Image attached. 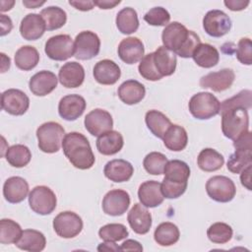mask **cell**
<instances>
[{"mask_svg":"<svg viewBox=\"0 0 252 252\" xmlns=\"http://www.w3.org/2000/svg\"><path fill=\"white\" fill-rule=\"evenodd\" d=\"M120 0H97L94 1V4L96 5L100 9H112L116 5L120 4Z\"/></svg>","mask_w":252,"mask_h":252,"instance_id":"55","label":"cell"},{"mask_svg":"<svg viewBox=\"0 0 252 252\" xmlns=\"http://www.w3.org/2000/svg\"><path fill=\"white\" fill-rule=\"evenodd\" d=\"M190 113L197 119H210L220 113V102L211 93L201 92L194 94L188 103Z\"/></svg>","mask_w":252,"mask_h":252,"instance_id":"5","label":"cell"},{"mask_svg":"<svg viewBox=\"0 0 252 252\" xmlns=\"http://www.w3.org/2000/svg\"><path fill=\"white\" fill-rule=\"evenodd\" d=\"M130 196L121 189H114L108 191L102 199L103 212L112 217L122 216L129 208Z\"/></svg>","mask_w":252,"mask_h":252,"instance_id":"14","label":"cell"},{"mask_svg":"<svg viewBox=\"0 0 252 252\" xmlns=\"http://www.w3.org/2000/svg\"><path fill=\"white\" fill-rule=\"evenodd\" d=\"M62 149L68 160L79 169H89L95 161L94 155L87 137L79 132L65 134Z\"/></svg>","mask_w":252,"mask_h":252,"instance_id":"2","label":"cell"},{"mask_svg":"<svg viewBox=\"0 0 252 252\" xmlns=\"http://www.w3.org/2000/svg\"><path fill=\"white\" fill-rule=\"evenodd\" d=\"M117 94L122 102L133 105L139 103L144 98L146 89L142 83L136 80H127L119 86Z\"/></svg>","mask_w":252,"mask_h":252,"instance_id":"26","label":"cell"},{"mask_svg":"<svg viewBox=\"0 0 252 252\" xmlns=\"http://www.w3.org/2000/svg\"><path fill=\"white\" fill-rule=\"evenodd\" d=\"M144 20L151 26L163 27L168 25L170 14L163 7H154L145 14Z\"/></svg>","mask_w":252,"mask_h":252,"instance_id":"47","label":"cell"},{"mask_svg":"<svg viewBox=\"0 0 252 252\" xmlns=\"http://www.w3.org/2000/svg\"><path fill=\"white\" fill-rule=\"evenodd\" d=\"M138 70L140 75L149 81H158L162 77L157 71L155 64H154V52H151L145 55L138 66Z\"/></svg>","mask_w":252,"mask_h":252,"instance_id":"46","label":"cell"},{"mask_svg":"<svg viewBox=\"0 0 252 252\" xmlns=\"http://www.w3.org/2000/svg\"><path fill=\"white\" fill-rule=\"evenodd\" d=\"M252 106V92L250 90H242L232 97L223 100L220 103V110L227 109L230 107H242L250 109Z\"/></svg>","mask_w":252,"mask_h":252,"instance_id":"45","label":"cell"},{"mask_svg":"<svg viewBox=\"0 0 252 252\" xmlns=\"http://www.w3.org/2000/svg\"><path fill=\"white\" fill-rule=\"evenodd\" d=\"M129 232L122 223H108L101 226L98 230V236L104 241L116 242L128 236Z\"/></svg>","mask_w":252,"mask_h":252,"instance_id":"44","label":"cell"},{"mask_svg":"<svg viewBox=\"0 0 252 252\" xmlns=\"http://www.w3.org/2000/svg\"><path fill=\"white\" fill-rule=\"evenodd\" d=\"M124 145L122 135L118 131H108L100 136L96 140L97 151L104 156H112L121 151Z\"/></svg>","mask_w":252,"mask_h":252,"instance_id":"28","label":"cell"},{"mask_svg":"<svg viewBox=\"0 0 252 252\" xmlns=\"http://www.w3.org/2000/svg\"><path fill=\"white\" fill-rule=\"evenodd\" d=\"M53 228L58 236L62 238H73L82 231L83 220L74 212H61L53 220Z\"/></svg>","mask_w":252,"mask_h":252,"instance_id":"9","label":"cell"},{"mask_svg":"<svg viewBox=\"0 0 252 252\" xmlns=\"http://www.w3.org/2000/svg\"><path fill=\"white\" fill-rule=\"evenodd\" d=\"M29 106L30 98L21 90L9 89L1 94V107L11 115H23L27 112Z\"/></svg>","mask_w":252,"mask_h":252,"instance_id":"12","label":"cell"},{"mask_svg":"<svg viewBox=\"0 0 252 252\" xmlns=\"http://www.w3.org/2000/svg\"><path fill=\"white\" fill-rule=\"evenodd\" d=\"M145 121L147 127L152 132V134H154L156 137L159 139L163 138L166 130L171 125L169 118L162 112L156 109L149 110L146 113Z\"/></svg>","mask_w":252,"mask_h":252,"instance_id":"33","label":"cell"},{"mask_svg":"<svg viewBox=\"0 0 252 252\" xmlns=\"http://www.w3.org/2000/svg\"><path fill=\"white\" fill-rule=\"evenodd\" d=\"M69 4L80 11H90L94 7V1H69Z\"/></svg>","mask_w":252,"mask_h":252,"instance_id":"54","label":"cell"},{"mask_svg":"<svg viewBox=\"0 0 252 252\" xmlns=\"http://www.w3.org/2000/svg\"><path fill=\"white\" fill-rule=\"evenodd\" d=\"M100 49V39L96 33L84 31L76 35L74 41V56L80 60H90L95 57Z\"/></svg>","mask_w":252,"mask_h":252,"instance_id":"8","label":"cell"},{"mask_svg":"<svg viewBox=\"0 0 252 252\" xmlns=\"http://www.w3.org/2000/svg\"><path fill=\"white\" fill-rule=\"evenodd\" d=\"M84 124L91 135L98 137L101 134L112 130L113 120L108 111L101 108H95L86 115Z\"/></svg>","mask_w":252,"mask_h":252,"instance_id":"13","label":"cell"},{"mask_svg":"<svg viewBox=\"0 0 252 252\" xmlns=\"http://www.w3.org/2000/svg\"><path fill=\"white\" fill-rule=\"evenodd\" d=\"M23 234V230L18 222L10 219L0 220V243L16 244Z\"/></svg>","mask_w":252,"mask_h":252,"instance_id":"41","label":"cell"},{"mask_svg":"<svg viewBox=\"0 0 252 252\" xmlns=\"http://www.w3.org/2000/svg\"><path fill=\"white\" fill-rule=\"evenodd\" d=\"M235 74L231 69L224 68L217 72H211L200 79V86L204 89H211L214 92H223L231 87Z\"/></svg>","mask_w":252,"mask_h":252,"instance_id":"15","label":"cell"},{"mask_svg":"<svg viewBox=\"0 0 252 252\" xmlns=\"http://www.w3.org/2000/svg\"><path fill=\"white\" fill-rule=\"evenodd\" d=\"M65 136L64 128L57 122L49 121L41 124L36 130L38 148L46 154L57 153Z\"/></svg>","mask_w":252,"mask_h":252,"instance_id":"4","label":"cell"},{"mask_svg":"<svg viewBox=\"0 0 252 252\" xmlns=\"http://www.w3.org/2000/svg\"><path fill=\"white\" fill-rule=\"evenodd\" d=\"M97 251H121L120 247L115 244V242L104 241L97 246Z\"/></svg>","mask_w":252,"mask_h":252,"instance_id":"56","label":"cell"},{"mask_svg":"<svg viewBox=\"0 0 252 252\" xmlns=\"http://www.w3.org/2000/svg\"><path fill=\"white\" fill-rule=\"evenodd\" d=\"M203 28L209 35L221 37L230 31L231 20L223 11L211 10L204 16Z\"/></svg>","mask_w":252,"mask_h":252,"instance_id":"11","label":"cell"},{"mask_svg":"<svg viewBox=\"0 0 252 252\" xmlns=\"http://www.w3.org/2000/svg\"><path fill=\"white\" fill-rule=\"evenodd\" d=\"M5 158L10 165L20 168L26 166L31 161L32 153L27 146L16 144L7 149Z\"/></svg>","mask_w":252,"mask_h":252,"instance_id":"38","label":"cell"},{"mask_svg":"<svg viewBox=\"0 0 252 252\" xmlns=\"http://www.w3.org/2000/svg\"><path fill=\"white\" fill-rule=\"evenodd\" d=\"M57 83L58 79L53 72L42 70L30 79L29 87L34 95L44 96L56 89Z\"/></svg>","mask_w":252,"mask_h":252,"instance_id":"18","label":"cell"},{"mask_svg":"<svg viewBox=\"0 0 252 252\" xmlns=\"http://www.w3.org/2000/svg\"><path fill=\"white\" fill-rule=\"evenodd\" d=\"M251 169H252V164L248 165L247 167H245L240 173V181L241 184L247 189V190H251Z\"/></svg>","mask_w":252,"mask_h":252,"instance_id":"51","label":"cell"},{"mask_svg":"<svg viewBox=\"0 0 252 252\" xmlns=\"http://www.w3.org/2000/svg\"><path fill=\"white\" fill-rule=\"evenodd\" d=\"M162 44L165 48L182 58H190L201 43L199 35L193 31L187 30L178 22H172L165 26L161 33Z\"/></svg>","mask_w":252,"mask_h":252,"instance_id":"1","label":"cell"},{"mask_svg":"<svg viewBox=\"0 0 252 252\" xmlns=\"http://www.w3.org/2000/svg\"><path fill=\"white\" fill-rule=\"evenodd\" d=\"M166 162L167 158L163 154L158 152H152L145 157L143 165L148 173L152 175H160L163 173Z\"/></svg>","mask_w":252,"mask_h":252,"instance_id":"43","label":"cell"},{"mask_svg":"<svg viewBox=\"0 0 252 252\" xmlns=\"http://www.w3.org/2000/svg\"><path fill=\"white\" fill-rule=\"evenodd\" d=\"M206 191L212 200L220 203H227L234 198L236 187L230 178L224 175H216L207 181Z\"/></svg>","mask_w":252,"mask_h":252,"instance_id":"7","label":"cell"},{"mask_svg":"<svg viewBox=\"0 0 252 252\" xmlns=\"http://www.w3.org/2000/svg\"><path fill=\"white\" fill-rule=\"evenodd\" d=\"M46 30L45 22L40 14H28L20 25V33L24 39L36 40L41 37Z\"/></svg>","mask_w":252,"mask_h":252,"instance_id":"22","label":"cell"},{"mask_svg":"<svg viewBox=\"0 0 252 252\" xmlns=\"http://www.w3.org/2000/svg\"><path fill=\"white\" fill-rule=\"evenodd\" d=\"M120 250L121 251H143V246L140 244V242L136 240L127 239L121 244Z\"/></svg>","mask_w":252,"mask_h":252,"instance_id":"53","label":"cell"},{"mask_svg":"<svg viewBox=\"0 0 252 252\" xmlns=\"http://www.w3.org/2000/svg\"><path fill=\"white\" fill-rule=\"evenodd\" d=\"M1 12H6V11H9L12 9V7L14 6L15 4V1H1Z\"/></svg>","mask_w":252,"mask_h":252,"instance_id":"59","label":"cell"},{"mask_svg":"<svg viewBox=\"0 0 252 252\" xmlns=\"http://www.w3.org/2000/svg\"><path fill=\"white\" fill-rule=\"evenodd\" d=\"M45 1H23V5L27 8H32L35 9L41 5H43Z\"/></svg>","mask_w":252,"mask_h":252,"instance_id":"58","label":"cell"},{"mask_svg":"<svg viewBox=\"0 0 252 252\" xmlns=\"http://www.w3.org/2000/svg\"><path fill=\"white\" fill-rule=\"evenodd\" d=\"M192 58L195 63L202 68H212L220 61L218 49L209 43H200L195 48Z\"/></svg>","mask_w":252,"mask_h":252,"instance_id":"30","label":"cell"},{"mask_svg":"<svg viewBox=\"0 0 252 252\" xmlns=\"http://www.w3.org/2000/svg\"><path fill=\"white\" fill-rule=\"evenodd\" d=\"M138 198L146 208H156L163 202V195L160 190V183L156 180L143 182L138 189Z\"/></svg>","mask_w":252,"mask_h":252,"instance_id":"23","label":"cell"},{"mask_svg":"<svg viewBox=\"0 0 252 252\" xmlns=\"http://www.w3.org/2000/svg\"><path fill=\"white\" fill-rule=\"evenodd\" d=\"M176 63V55L163 45L154 52V64L161 77L172 75L175 72Z\"/></svg>","mask_w":252,"mask_h":252,"instance_id":"27","label":"cell"},{"mask_svg":"<svg viewBox=\"0 0 252 252\" xmlns=\"http://www.w3.org/2000/svg\"><path fill=\"white\" fill-rule=\"evenodd\" d=\"M233 231L230 225L225 222H215L207 230V236L213 243L224 244L232 237Z\"/></svg>","mask_w":252,"mask_h":252,"instance_id":"42","label":"cell"},{"mask_svg":"<svg viewBox=\"0 0 252 252\" xmlns=\"http://www.w3.org/2000/svg\"><path fill=\"white\" fill-rule=\"evenodd\" d=\"M86 106L87 102L83 96L75 94H67L58 103V113L63 119L74 121L84 113Z\"/></svg>","mask_w":252,"mask_h":252,"instance_id":"16","label":"cell"},{"mask_svg":"<svg viewBox=\"0 0 252 252\" xmlns=\"http://www.w3.org/2000/svg\"><path fill=\"white\" fill-rule=\"evenodd\" d=\"M236 58L244 65L252 64V42L248 37L239 39L236 48Z\"/></svg>","mask_w":252,"mask_h":252,"instance_id":"49","label":"cell"},{"mask_svg":"<svg viewBox=\"0 0 252 252\" xmlns=\"http://www.w3.org/2000/svg\"><path fill=\"white\" fill-rule=\"evenodd\" d=\"M40 16L45 22L47 31H54L62 28L67 21L66 12L57 6H49L40 12Z\"/></svg>","mask_w":252,"mask_h":252,"instance_id":"39","label":"cell"},{"mask_svg":"<svg viewBox=\"0 0 252 252\" xmlns=\"http://www.w3.org/2000/svg\"><path fill=\"white\" fill-rule=\"evenodd\" d=\"M103 173L109 180L120 183L128 181L132 177L134 173V167L129 161L125 159H112L105 164Z\"/></svg>","mask_w":252,"mask_h":252,"instance_id":"25","label":"cell"},{"mask_svg":"<svg viewBox=\"0 0 252 252\" xmlns=\"http://www.w3.org/2000/svg\"><path fill=\"white\" fill-rule=\"evenodd\" d=\"M46 239L42 232L35 229H25L16 246L30 252H39L45 248Z\"/></svg>","mask_w":252,"mask_h":252,"instance_id":"31","label":"cell"},{"mask_svg":"<svg viewBox=\"0 0 252 252\" xmlns=\"http://www.w3.org/2000/svg\"><path fill=\"white\" fill-rule=\"evenodd\" d=\"M180 232L178 227L170 222L164 221L159 223L154 233L155 241L160 246H170L179 240Z\"/></svg>","mask_w":252,"mask_h":252,"instance_id":"36","label":"cell"},{"mask_svg":"<svg viewBox=\"0 0 252 252\" xmlns=\"http://www.w3.org/2000/svg\"><path fill=\"white\" fill-rule=\"evenodd\" d=\"M58 80L60 84L67 89L78 88L85 80L84 67L76 61L67 62L60 68Z\"/></svg>","mask_w":252,"mask_h":252,"instance_id":"20","label":"cell"},{"mask_svg":"<svg viewBox=\"0 0 252 252\" xmlns=\"http://www.w3.org/2000/svg\"><path fill=\"white\" fill-rule=\"evenodd\" d=\"M94 80L101 85H114L121 76L119 66L112 60L103 59L94 67Z\"/></svg>","mask_w":252,"mask_h":252,"instance_id":"24","label":"cell"},{"mask_svg":"<svg viewBox=\"0 0 252 252\" xmlns=\"http://www.w3.org/2000/svg\"><path fill=\"white\" fill-rule=\"evenodd\" d=\"M115 22L118 31L123 34L133 33L139 28L138 14L131 7H126L120 10L117 13Z\"/></svg>","mask_w":252,"mask_h":252,"instance_id":"37","label":"cell"},{"mask_svg":"<svg viewBox=\"0 0 252 252\" xmlns=\"http://www.w3.org/2000/svg\"><path fill=\"white\" fill-rule=\"evenodd\" d=\"M15 64L23 71L33 69L39 62V53L37 49L32 45H24L15 53Z\"/></svg>","mask_w":252,"mask_h":252,"instance_id":"35","label":"cell"},{"mask_svg":"<svg viewBox=\"0 0 252 252\" xmlns=\"http://www.w3.org/2000/svg\"><path fill=\"white\" fill-rule=\"evenodd\" d=\"M249 0H225L223 4L231 11H241L244 10L248 5Z\"/></svg>","mask_w":252,"mask_h":252,"instance_id":"50","label":"cell"},{"mask_svg":"<svg viewBox=\"0 0 252 252\" xmlns=\"http://www.w3.org/2000/svg\"><path fill=\"white\" fill-rule=\"evenodd\" d=\"M197 163L203 171L213 172L222 167L224 158L218 151L212 148H206L200 152L197 158Z\"/></svg>","mask_w":252,"mask_h":252,"instance_id":"32","label":"cell"},{"mask_svg":"<svg viewBox=\"0 0 252 252\" xmlns=\"http://www.w3.org/2000/svg\"><path fill=\"white\" fill-rule=\"evenodd\" d=\"M29 194V184L21 176L9 177L3 185V196L11 204L23 202Z\"/></svg>","mask_w":252,"mask_h":252,"instance_id":"21","label":"cell"},{"mask_svg":"<svg viewBox=\"0 0 252 252\" xmlns=\"http://www.w3.org/2000/svg\"><path fill=\"white\" fill-rule=\"evenodd\" d=\"M188 182L178 183V182H171L163 178L162 182L160 183V190L164 198L167 199H176L179 198L187 189Z\"/></svg>","mask_w":252,"mask_h":252,"instance_id":"48","label":"cell"},{"mask_svg":"<svg viewBox=\"0 0 252 252\" xmlns=\"http://www.w3.org/2000/svg\"><path fill=\"white\" fill-rule=\"evenodd\" d=\"M119 58L127 64H135L144 57L145 47L141 39L129 36L122 39L117 48Z\"/></svg>","mask_w":252,"mask_h":252,"instance_id":"17","label":"cell"},{"mask_svg":"<svg viewBox=\"0 0 252 252\" xmlns=\"http://www.w3.org/2000/svg\"><path fill=\"white\" fill-rule=\"evenodd\" d=\"M44 52L55 61H63L74 56V42L69 34L51 36L45 42Z\"/></svg>","mask_w":252,"mask_h":252,"instance_id":"10","label":"cell"},{"mask_svg":"<svg viewBox=\"0 0 252 252\" xmlns=\"http://www.w3.org/2000/svg\"><path fill=\"white\" fill-rule=\"evenodd\" d=\"M164 146L173 152L184 150L188 143V135L186 130L177 124H171L166 130L163 138Z\"/></svg>","mask_w":252,"mask_h":252,"instance_id":"29","label":"cell"},{"mask_svg":"<svg viewBox=\"0 0 252 252\" xmlns=\"http://www.w3.org/2000/svg\"><path fill=\"white\" fill-rule=\"evenodd\" d=\"M164 179L171 182L184 183L188 182V178L190 176V167L189 165L179 159H171L167 160L164 170Z\"/></svg>","mask_w":252,"mask_h":252,"instance_id":"34","label":"cell"},{"mask_svg":"<svg viewBox=\"0 0 252 252\" xmlns=\"http://www.w3.org/2000/svg\"><path fill=\"white\" fill-rule=\"evenodd\" d=\"M1 57H2V69H1V73H4L6 72L9 68H10V63H11V60L9 57H7L4 53H1L0 54Z\"/></svg>","mask_w":252,"mask_h":252,"instance_id":"57","label":"cell"},{"mask_svg":"<svg viewBox=\"0 0 252 252\" xmlns=\"http://www.w3.org/2000/svg\"><path fill=\"white\" fill-rule=\"evenodd\" d=\"M127 220L137 234H146L152 226V215L142 204H135L128 213Z\"/></svg>","mask_w":252,"mask_h":252,"instance_id":"19","label":"cell"},{"mask_svg":"<svg viewBox=\"0 0 252 252\" xmlns=\"http://www.w3.org/2000/svg\"><path fill=\"white\" fill-rule=\"evenodd\" d=\"M57 204L55 193L47 186H35L29 194V205L31 209L41 216L51 214Z\"/></svg>","mask_w":252,"mask_h":252,"instance_id":"6","label":"cell"},{"mask_svg":"<svg viewBox=\"0 0 252 252\" xmlns=\"http://www.w3.org/2000/svg\"><path fill=\"white\" fill-rule=\"evenodd\" d=\"M250 164H252V149H235L227 160L226 167L230 172L236 174Z\"/></svg>","mask_w":252,"mask_h":252,"instance_id":"40","label":"cell"},{"mask_svg":"<svg viewBox=\"0 0 252 252\" xmlns=\"http://www.w3.org/2000/svg\"><path fill=\"white\" fill-rule=\"evenodd\" d=\"M220 112L221 115V131L226 138L234 141L249 130L247 109L242 107H230L220 110Z\"/></svg>","mask_w":252,"mask_h":252,"instance_id":"3","label":"cell"},{"mask_svg":"<svg viewBox=\"0 0 252 252\" xmlns=\"http://www.w3.org/2000/svg\"><path fill=\"white\" fill-rule=\"evenodd\" d=\"M0 26H1V36H4L6 35L7 33H9L12 29H13V23H12V20L6 16V15H0Z\"/></svg>","mask_w":252,"mask_h":252,"instance_id":"52","label":"cell"}]
</instances>
